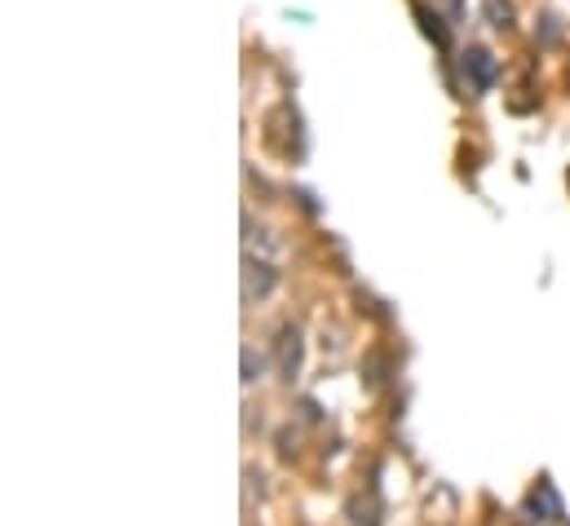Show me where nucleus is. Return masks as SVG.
Masks as SVG:
<instances>
[{
  "mask_svg": "<svg viewBox=\"0 0 570 526\" xmlns=\"http://www.w3.org/2000/svg\"><path fill=\"white\" fill-rule=\"evenodd\" d=\"M464 76L473 80V89H491L495 85V58L487 49H469L464 53Z\"/></svg>",
  "mask_w": 570,
  "mask_h": 526,
  "instance_id": "obj_1",
  "label": "nucleus"
},
{
  "mask_svg": "<svg viewBox=\"0 0 570 526\" xmlns=\"http://www.w3.org/2000/svg\"><path fill=\"white\" fill-rule=\"evenodd\" d=\"M279 359H284V377H296V372H301V332H296V328H284Z\"/></svg>",
  "mask_w": 570,
  "mask_h": 526,
  "instance_id": "obj_2",
  "label": "nucleus"
},
{
  "mask_svg": "<svg viewBox=\"0 0 570 526\" xmlns=\"http://www.w3.org/2000/svg\"><path fill=\"white\" fill-rule=\"evenodd\" d=\"M487 13H491V22H495V27H509V18H513L509 0H487Z\"/></svg>",
  "mask_w": 570,
  "mask_h": 526,
  "instance_id": "obj_3",
  "label": "nucleus"
}]
</instances>
